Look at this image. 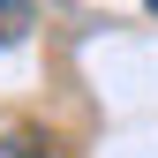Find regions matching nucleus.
Instances as JSON below:
<instances>
[{"label": "nucleus", "instance_id": "obj_1", "mask_svg": "<svg viewBox=\"0 0 158 158\" xmlns=\"http://www.w3.org/2000/svg\"><path fill=\"white\" fill-rule=\"evenodd\" d=\"M0 158H60V151H53L45 135H30V128H8L0 135Z\"/></svg>", "mask_w": 158, "mask_h": 158}, {"label": "nucleus", "instance_id": "obj_2", "mask_svg": "<svg viewBox=\"0 0 158 158\" xmlns=\"http://www.w3.org/2000/svg\"><path fill=\"white\" fill-rule=\"evenodd\" d=\"M23 23H30V8H0V45H8V38H23Z\"/></svg>", "mask_w": 158, "mask_h": 158}, {"label": "nucleus", "instance_id": "obj_3", "mask_svg": "<svg viewBox=\"0 0 158 158\" xmlns=\"http://www.w3.org/2000/svg\"><path fill=\"white\" fill-rule=\"evenodd\" d=\"M151 15H158V0H151Z\"/></svg>", "mask_w": 158, "mask_h": 158}]
</instances>
